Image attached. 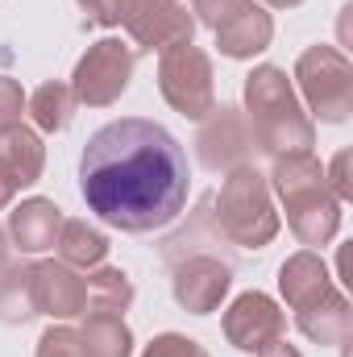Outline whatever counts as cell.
Here are the masks:
<instances>
[{"instance_id":"6da1fadb","label":"cell","mask_w":353,"mask_h":357,"mask_svg":"<svg viewBox=\"0 0 353 357\" xmlns=\"http://www.w3.org/2000/svg\"><path fill=\"white\" fill-rule=\"evenodd\" d=\"M80 191L88 208L121 233H150L171 225L191 191L187 154L154 121L125 116L91 133Z\"/></svg>"},{"instance_id":"7a4b0ae2","label":"cell","mask_w":353,"mask_h":357,"mask_svg":"<svg viewBox=\"0 0 353 357\" xmlns=\"http://www.w3.org/2000/svg\"><path fill=\"white\" fill-rule=\"evenodd\" d=\"M274 191L283 195L287 220L303 245H329L341 229V199L329 191L324 171L312 154L274 158Z\"/></svg>"},{"instance_id":"3957f363","label":"cell","mask_w":353,"mask_h":357,"mask_svg":"<svg viewBox=\"0 0 353 357\" xmlns=\"http://www.w3.org/2000/svg\"><path fill=\"white\" fill-rule=\"evenodd\" d=\"M246 108L254 121V137L266 154L283 158V154H308V146L316 142L312 121L303 116L295 91L287 84V75L278 67H258L246 79Z\"/></svg>"},{"instance_id":"277c9868","label":"cell","mask_w":353,"mask_h":357,"mask_svg":"<svg viewBox=\"0 0 353 357\" xmlns=\"http://www.w3.org/2000/svg\"><path fill=\"white\" fill-rule=\"evenodd\" d=\"M216 220L225 229V237L241 250H262L278 233V212L270 204L266 178L254 167H237L229 171L220 195H216Z\"/></svg>"},{"instance_id":"5b68a950","label":"cell","mask_w":353,"mask_h":357,"mask_svg":"<svg viewBox=\"0 0 353 357\" xmlns=\"http://www.w3.org/2000/svg\"><path fill=\"white\" fill-rule=\"evenodd\" d=\"M295 84L320 121H345L353 112V67L337 46H312L295 63Z\"/></svg>"},{"instance_id":"8992f818","label":"cell","mask_w":353,"mask_h":357,"mask_svg":"<svg viewBox=\"0 0 353 357\" xmlns=\"http://www.w3.org/2000/svg\"><path fill=\"white\" fill-rule=\"evenodd\" d=\"M158 88L167 96V104L191 116L204 121L216 108V88H212V63L200 46L183 42V46H167L158 59Z\"/></svg>"},{"instance_id":"52a82bcc","label":"cell","mask_w":353,"mask_h":357,"mask_svg":"<svg viewBox=\"0 0 353 357\" xmlns=\"http://www.w3.org/2000/svg\"><path fill=\"white\" fill-rule=\"evenodd\" d=\"M129 75H133V46L121 38H104L80 59L71 91L80 104L104 108V104L121 100V91L129 88Z\"/></svg>"},{"instance_id":"ba28073f","label":"cell","mask_w":353,"mask_h":357,"mask_svg":"<svg viewBox=\"0 0 353 357\" xmlns=\"http://www.w3.org/2000/svg\"><path fill=\"white\" fill-rule=\"evenodd\" d=\"M121 25L129 29L137 50H167L183 46L195 33V17L179 4V0H125Z\"/></svg>"},{"instance_id":"9c48e42d","label":"cell","mask_w":353,"mask_h":357,"mask_svg":"<svg viewBox=\"0 0 353 357\" xmlns=\"http://www.w3.org/2000/svg\"><path fill=\"white\" fill-rule=\"evenodd\" d=\"M283 328H287V316L278 312V303L262 295V291H246L229 303L225 312V337L246 349V354H262L266 345L283 341Z\"/></svg>"},{"instance_id":"30bf717a","label":"cell","mask_w":353,"mask_h":357,"mask_svg":"<svg viewBox=\"0 0 353 357\" xmlns=\"http://www.w3.org/2000/svg\"><path fill=\"white\" fill-rule=\"evenodd\" d=\"M29 299H33V316H54V320H71V316H88V278H80L67 262H38L29 266Z\"/></svg>"},{"instance_id":"8fae6325","label":"cell","mask_w":353,"mask_h":357,"mask_svg":"<svg viewBox=\"0 0 353 357\" xmlns=\"http://www.w3.org/2000/svg\"><path fill=\"white\" fill-rule=\"evenodd\" d=\"M229 282H233V274H229L225 262L200 254V258H187L175 270V299L179 307L204 316V312H216V303L229 295Z\"/></svg>"},{"instance_id":"7c38bea8","label":"cell","mask_w":353,"mask_h":357,"mask_svg":"<svg viewBox=\"0 0 353 357\" xmlns=\"http://www.w3.org/2000/svg\"><path fill=\"white\" fill-rule=\"evenodd\" d=\"M212 33H216V46L229 59H254V54H262L266 46H270L274 21H270V13H262L254 0H241L233 13L220 17V25Z\"/></svg>"},{"instance_id":"4fadbf2b","label":"cell","mask_w":353,"mask_h":357,"mask_svg":"<svg viewBox=\"0 0 353 357\" xmlns=\"http://www.w3.org/2000/svg\"><path fill=\"white\" fill-rule=\"evenodd\" d=\"M216 116L200 133V158L208 171H237L250 154V133L237 116V108H212Z\"/></svg>"},{"instance_id":"5bb4252c","label":"cell","mask_w":353,"mask_h":357,"mask_svg":"<svg viewBox=\"0 0 353 357\" xmlns=\"http://www.w3.org/2000/svg\"><path fill=\"white\" fill-rule=\"evenodd\" d=\"M59 229H63V212L54 208V199H25L8 216V233H13V241H17L21 254L50 250L59 241Z\"/></svg>"},{"instance_id":"9a60e30c","label":"cell","mask_w":353,"mask_h":357,"mask_svg":"<svg viewBox=\"0 0 353 357\" xmlns=\"http://www.w3.org/2000/svg\"><path fill=\"white\" fill-rule=\"evenodd\" d=\"M278 287H283V299H287L295 312H303V307L320 303L329 291H337V287L329 282L324 262H320L312 250H303V254H295V258L283 262V270H278Z\"/></svg>"},{"instance_id":"2e32d148","label":"cell","mask_w":353,"mask_h":357,"mask_svg":"<svg viewBox=\"0 0 353 357\" xmlns=\"http://www.w3.org/2000/svg\"><path fill=\"white\" fill-rule=\"evenodd\" d=\"M42 162H46V150H42V137L25 125H13L0 133V175L8 178L17 191L38 183L42 175Z\"/></svg>"},{"instance_id":"e0dca14e","label":"cell","mask_w":353,"mask_h":357,"mask_svg":"<svg viewBox=\"0 0 353 357\" xmlns=\"http://www.w3.org/2000/svg\"><path fill=\"white\" fill-rule=\"evenodd\" d=\"M295 320H299V333L312 337V341H320V345H345L350 333H353L350 299H345L341 291H329L320 303L295 312Z\"/></svg>"},{"instance_id":"ac0fdd59","label":"cell","mask_w":353,"mask_h":357,"mask_svg":"<svg viewBox=\"0 0 353 357\" xmlns=\"http://www.w3.org/2000/svg\"><path fill=\"white\" fill-rule=\"evenodd\" d=\"M54 250H59V258L71 270H88V266H100V262H104L108 241H104L100 229H91L88 220H63Z\"/></svg>"},{"instance_id":"d6986e66","label":"cell","mask_w":353,"mask_h":357,"mask_svg":"<svg viewBox=\"0 0 353 357\" xmlns=\"http://www.w3.org/2000/svg\"><path fill=\"white\" fill-rule=\"evenodd\" d=\"M133 303V282L125 270H96L88 278V312L91 316H125Z\"/></svg>"},{"instance_id":"ffe728a7","label":"cell","mask_w":353,"mask_h":357,"mask_svg":"<svg viewBox=\"0 0 353 357\" xmlns=\"http://www.w3.org/2000/svg\"><path fill=\"white\" fill-rule=\"evenodd\" d=\"M75 91L67 88V84H42V88L29 96V112H33V121H38V129H46V133H59V129H67L71 125V116H75Z\"/></svg>"},{"instance_id":"44dd1931","label":"cell","mask_w":353,"mask_h":357,"mask_svg":"<svg viewBox=\"0 0 353 357\" xmlns=\"http://www.w3.org/2000/svg\"><path fill=\"white\" fill-rule=\"evenodd\" d=\"M80 337H84L88 357H129L133 354V337H129L121 316H88Z\"/></svg>"},{"instance_id":"7402d4cb","label":"cell","mask_w":353,"mask_h":357,"mask_svg":"<svg viewBox=\"0 0 353 357\" xmlns=\"http://www.w3.org/2000/svg\"><path fill=\"white\" fill-rule=\"evenodd\" d=\"M33 316V299H29V266H0V320L4 324H21Z\"/></svg>"},{"instance_id":"603a6c76","label":"cell","mask_w":353,"mask_h":357,"mask_svg":"<svg viewBox=\"0 0 353 357\" xmlns=\"http://www.w3.org/2000/svg\"><path fill=\"white\" fill-rule=\"evenodd\" d=\"M38 357H88V349L75 328H46L38 341Z\"/></svg>"},{"instance_id":"cb8c5ba5","label":"cell","mask_w":353,"mask_h":357,"mask_svg":"<svg viewBox=\"0 0 353 357\" xmlns=\"http://www.w3.org/2000/svg\"><path fill=\"white\" fill-rule=\"evenodd\" d=\"M142 357H208V349L187 341V337H179V333H167V337H154Z\"/></svg>"},{"instance_id":"d4e9b609","label":"cell","mask_w":353,"mask_h":357,"mask_svg":"<svg viewBox=\"0 0 353 357\" xmlns=\"http://www.w3.org/2000/svg\"><path fill=\"white\" fill-rule=\"evenodd\" d=\"M21 108H25V96H21V84L0 75V133L21 125Z\"/></svg>"},{"instance_id":"484cf974","label":"cell","mask_w":353,"mask_h":357,"mask_svg":"<svg viewBox=\"0 0 353 357\" xmlns=\"http://www.w3.org/2000/svg\"><path fill=\"white\" fill-rule=\"evenodd\" d=\"M350 162H353V154H350V150H341V154L333 158V171H329V175H333V178H324V183H329V191H333V195H337L341 204H345V199H353V178H350Z\"/></svg>"},{"instance_id":"4316f807","label":"cell","mask_w":353,"mask_h":357,"mask_svg":"<svg viewBox=\"0 0 353 357\" xmlns=\"http://www.w3.org/2000/svg\"><path fill=\"white\" fill-rule=\"evenodd\" d=\"M84 13H88L91 25H121V13H125V0H80Z\"/></svg>"},{"instance_id":"83f0119b","label":"cell","mask_w":353,"mask_h":357,"mask_svg":"<svg viewBox=\"0 0 353 357\" xmlns=\"http://www.w3.org/2000/svg\"><path fill=\"white\" fill-rule=\"evenodd\" d=\"M237 4H241V0H191V13H195L208 29H216V25H220V17H225V13H233Z\"/></svg>"},{"instance_id":"f1b7e54d","label":"cell","mask_w":353,"mask_h":357,"mask_svg":"<svg viewBox=\"0 0 353 357\" xmlns=\"http://www.w3.org/2000/svg\"><path fill=\"white\" fill-rule=\"evenodd\" d=\"M258 357H303L299 349H291V345H283V341H274V345H266Z\"/></svg>"},{"instance_id":"f546056e","label":"cell","mask_w":353,"mask_h":357,"mask_svg":"<svg viewBox=\"0 0 353 357\" xmlns=\"http://www.w3.org/2000/svg\"><path fill=\"white\" fill-rule=\"evenodd\" d=\"M13 195H17V187H13V183H8V178L0 175V208H4V204H8V199H13Z\"/></svg>"},{"instance_id":"4dcf8cb0","label":"cell","mask_w":353,"mask_h":357,"mask_svg":"<svg viewBox=\"0 0 353 357\" xmlns=\"http://www.w3.org/2000/svg\"><path fill=\"white\" fill-rule=\"evenodd\" d=\"M266 4H274V8H295V4H303V0H266Z\"/></svg>"},{"instance_id":"1f68e13d","label":"cell","mask_w":353,"mask_h":357,"mask_svg":"<svg viewBox=\"0 0 353 357\" xmlns=\"http://www.w3.org/2000/svg\"><path fill=\"white\" fill-rule=\"evenodd\" d=\"M4 254H8V245H4V229H0V266H4Z\"/></svg>"}]
</instances>
